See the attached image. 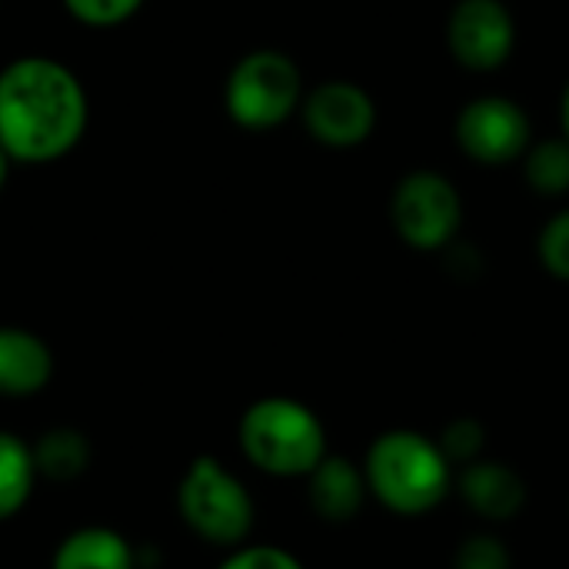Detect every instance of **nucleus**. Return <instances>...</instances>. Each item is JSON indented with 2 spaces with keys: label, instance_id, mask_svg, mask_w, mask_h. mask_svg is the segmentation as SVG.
<instances>
[{
  "label": "nucleus",
  "instance_id": "f257e3e1",
  "mask_svg": "<svg viewBox=\"0 0 569 569\" xmlns=\"http://www.w3.org/2000/svg\"><path fill=\"white\" fill-rule=\"evenodd\" d=\"M87 130V93L57 60L23 57L0 73V147L20 163L70 153Z\"/></svg>",
  "mask_w": 569,
  "mask_h": 569
},
{
  "label": "nucleus",
  "instance_id": "f03ea898",
  "mask_svg": "<svg viewBox=\"0 0 569 569\" xmlns=\"http://www.w3.org/2000/svg\"><path fill=\"white\" fill-rule=\"evenodd\" d=\"M370 497L397 517H427L453 493L457 467L440 443L420 430H387L363 457Z\"/></svg>",
  "mask_w": 569,
  "mask_h": 569
},
{
  "label": "nucleus",
  "instance_id": "7ed1b4c3",
  "mask_svg": "<svg viewBox=\"0 0 569 569\" xmlns=\"http://www.w3.org/2000/svg\"><path fill=\"white\" fill-rule=\"evenodd\" d=\"M243 457L267 477H303L330 453L323 420L293 397H263L250 403L237 427Z\"/></svg>",
  "mask_w": 569,
  "mask_h": 569
},
{
  "label": "nucleus",
  "instance_id": "20e7f679",
  "mask_svg": "<svg viewBox=\"0 0 569 569\" xmlns=\"http://www.w3.org/2000/svg\"><path fill=\"white\" fill-rule=\"evenodd\" d=\"M180 520L207 543L237 547L250 537L257 507L250 490L217 457H197L177 487Z\"/></svg>",
  "mask_w": 569,
  "mask_h": 569
},
{
  "label": "nucleus",
  "instance_id": "39448f33",
  "mask_svg": "<svg viewBox=\"0 0 569 569\" xmlns=\"http://www.w3.org/2000/svg\"><path fill=\"white\" fill-rule=\"evenodd\" d=\"M300 87V67L287 53L253 50L227 80V110L247 130H270L297 110Z\"/></svg>",
  "mask_w": 569,
  "mask_h": 569
},
{
  "label": "nucleus",
  "instance_id": "423d86ee",
  "mask_svg": "<svg viewBox=\"0 0 569 569\" xmlns=\"http://www.w3.org/2000/svg\"><path fill=\"white\" fill-rule=\"evenodd\" d=\"M390 217L403 243L430 253L443 250L457 237L463 223V200L443 173L417 170L397 183Z\"/></svg>",
  "mask_w": 569,
  "mask_h": 569
},
{
  "label": "nucleus",
  "instance_id": "0eeeda50",
  "mask_svg": "<svg viewBox=\"0 0 569 569\" xmlns=\"http://www.w3.org/2000/svg\"><path fill=\"white\" fill-rule=\"evenodd\" d=\"M457 140L477 163L503 167L527 150L530 117L510 97H477L457 117Z\"/></svg>",
  "mask_w": 569,
  "mask_h": 569
},
{
  "label": "nucleus",
  "instance_id": "6e6552de",
  "mask_svg": "<svg viewBox=\"0 0 569 569\" xmlns=\"http://www.w3.org/2000/svg\"><path fill=\"white\" fill-rule=\"evenodd\" d=\"M450 53L470 70H497L510 60L517 23L503 0H460L447 27Z\"/></svg>",
  "mask_w": 569,
  "mask_h": 569
},
{
  "label": "nucleus",
  "instance_id": "1a4fd4ad",
  "mask_svg": "<svg viewBox=\"0 0 569 569\" xmlns=\"http://www.w3.org/2000/svg\"><path fill=\"white\" fill-rule=\"evenodd\" d=\"M307 130L327 147H357L373 133L377 107L370 93L350 80L320 83L303 103Z\"/></svg>",
  "mask_w": 569,
  "mask_h": 569
},
{
  "label": "nucleus",
  "instance_id": "9d476101",
  "mask_svg": "<svg viewBox=\"0 0 569 569\" xmlns=\"http://www.w3.org/2000/svg\"><path fill=\"white\" fill-rule=\"evenodd\" d=\"M453 490L487 523L517 520L530 500V490H527V480L520 477V470H513L503 460H483V457L460 467Z\"/></svg>",
  "mask_w": 569,
  "mask_h": 569
},
{
  "label": "nucleus",
  "instance_id": "9b49d317",
  "mask_svg": "<svg viewBox=\"0 0 569 569\" xmlns=\"http://www.w3.org/2000/svg\"><path fill=\"white\" fill-rule=\"evenodd\" d=\"M307 497L310 510L323 523H350L363 510L370 490L363 480V467H357L347 457L327 453L310 473H307Z\"/></svg>",
  "mask_w": 569,
  "mask_h": 569
},
{
  "label": "nucleus",
  "instance_id": "f8f14e48",
  "mask_svg": "<svg viewBox=\"0 0 569 569\" xmlns=\"http://www.w3.org/2000/svg\"><path fill=\"white\" fill-rule=\"evenodd\" d=\"M50 377V347L23 327H0V397H33Z\"/></svg>",
  "mask_w": 569,
  "mask_h": 569
},
{
  "label": "nucleus",
  "instance_id": "ddd939ff",
  "mask_svg": "<svg viewBox=\"0 0 569 569\" xmlns=\"http://www.w3.org/2000/svg\"><path fill=\"white\" fill-rule=\"evenodd\" d=\"M50 569H137L133 547L110 527H83L60 540Z\"/></svg>",
  "mask_w": 569,
  "mask_h": 569
},
{
  "label": "nucleus",
  "instance_id": "4468645a",
  "mask_svg": "<svg viewBox=\"0 0 569 569\" xmlns=\"http://www.w3.org/2000/svg\"><path fill=\"white\" fill-rule=\"evenodd\" d=\"M30 450H33L37 477L57 480V483H70L80 473H87L90 457H93L90 453V440L80 430H73V427H53V430H47Z\"/></svg>",
  "mask_w": 569,
  "mask_h": 569
},
{
  "label": "nucleus",
  "instance_id": "2eb2a0df",
  "mask_svg": "<svg viewBox=\"0 0 569 569\" xmlns=\"http://www.w3.org/2000/svg\"><path fill=\"white\" fill-rule=\"evenodd\" d=\"M37 483L33 450L17 433L0 430V523L17 517Z\"/></svg>",
  "mask_w": 569,
  "mask_h": 569
},
{
  "label": "nucleus",
  "instance_id": "dca6fc26",
  "mask_svg": "<svg viewBox=\"0 0 569 569\" xmlns=\"http://www.w3.org/2000/svg\"><path fill=\"white\" fill-rule=\"evenodd\" d=\"M527 180L543 197H563L569 190V140H547L527 157Z\"/></svg>",
  "mask_w": 569,
  "mask_h": 569
},
{
  "label": "nucleus",
  "instance_id": "f3484780",
  "mask_svg": "<svg viewBox=\"0 0 569 569\" xmlns=\"http://www.w3.org/2000/svg\"><path fill=\"white\" fill-rule=\"evenodd\" d=\"M437 443H440V450L447 453V460H450L453 467H467V463H473V460L483 457L487 430H483L480 420L460 417V420H453V423L443 427V433H440Z\"/></svg>",
  "mask_w": 569,
  "mask_h": 569
},
{
  "label": "nucleus",
  "instance_id": "a211bd4d",
  "mask_svg": "<svg viewBox=\"0 0 569 569\" xmlns=\"http://www.w3.org/2000/svg\"><path fill=\"white\" fill-rule=\"evenodd\" d=\"M453 569H513V557H510V547L497 533L480 530V533H470L457 547Z\"/></svg>",
  "mask_w": 569,
  "mask_h": 569
},
{
  "label": "nucleus",
  "instance_id": "6ab92c4d",
  "mask_svg": "<svg viewBox=\"0 0 569 569\" xmlns=\"http://www.w3.org/2000/svg\"><path fill=\"white\" fill-rule=\"evenodd\" d=\"M537 250H540V263L547 267V273L569 283V210L557 213L543 227Z\"/></svg>",
  "mask_w": 569,
  "mask_h": 569
},
{
  "label": "nucleus",
  "instance_id": "aec40b11",
  "mask_svg": "<svg viewBox=\"0 0 569 569\" xmlns=\"http://www.w3.org/2000/svg\"><path fill=\"white\" fill-rule=\"evenodd\" d=\"M67 10L87 27H117L140 10L143 0H63Z\"/></svg>",
  "mask_w": 569,
  "mask_h": 569
},
{
  "label": "nucleus",
  "instance_id": "412c9836",
  "mask_svg": "<svg viewBox=\"0 0 569 569\" xmlns=\"http://www.w3.org/2000/svg\"><path fill=\"white\" fill-rule=\"evenodd\" d=\"M220 569H307L290 550H283V547H270V543H263V547H240V550H233Z\"/></svg>",
  "mask_w": 569,
  "mask_h": 569
},
{
  "label": "nucleus",
  "instance_id": "4be33fe9",
  "mask_svg": "<svg viewBox=\"0 0 569 569\" xmlns=\"http://www.w3.org/2000/svg\"><path fill=\"white\" fill-rule=\"evenodd\" d=\"M560 117H563V133H567V140H569V83H567V90H563V103H560Z\"/></svg>",
  "mask_w": 569,
  "mask_h": 569
},
{
  "label": "nucleus",
  "instance_id": "5701e85b",
  "mask_svg": "<svg viewBox=\"0 0 569 569\" xmlns=\"http://www.w3.org/2000/svg\"><path fill=\"white\" fill-rule=\"evenodd\" d=\"M7 170H10V157H7V150L0 147V187H3V180H7Z\"/></svg>",
  "mask_w": 569,
  "mask_h": 569
}]
</instances>
